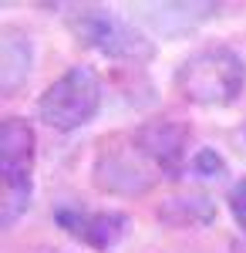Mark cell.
<instances>
[{
	"mask_svg": "<svg viewBox=\"0 0 246 253\" xmlns=\"http://www.w3.org/2000/svg\"><path fill=\"white\" fill-rule=\"evenodd\" d=\"M246 84V64L233 47H203L179 64L175 71V88L179 95L203 105V108H223L233 105Z\"/></svg>",
	"mask_w": 246,
	"mask_h": 253,
	"instance_id": "1",
	"label": "cell"
},
{
	"mask_svg": "<svg viewBox=\"0 0 246 253\" xmlns=\"http://www.w3.org/2000/svg\"><path fill=\"white\" fill-rule=\"evenodd\" d=\"M101 108V78L88 64H71L38 98V118L54 132H78Z\"/></svg>",
	"mask_w": 246,
	"mask_h": 253,
	"instance_id": "2",
	"label": "cell"
},
{
	"mask_svg": "<svg viewBox=\"0 0 246 253\" xmlns=\"http://www.w3.org/2000/svg\"><path fill=\"white\" fill-rule=\"evenodd\" d=\"M68 31L84 47L115 61H149L152 41L128 20L115 17L105 7H75L68 14Z\"/></svg>",
	"mask_w": 246,
	"mask_h": 253,
	"instance_id": "3",
	"label": "cell"
},
{
	"mask_svg": "<svg viewBox=\"0 0 246 253\" xmlns=\"http://www.w3.org/2000/svg\"><path fill=\"white\" fill-rule=\"evenodd\" d=\"M159 169L138 149L135 135L105 138L91 166V182L108 196H142L159 182Z\"/></svg>",
	"mask_w": 246,
	"mask_h": 253,
	"instance_id": "4",
	"label": "cell"
},
{
	"mask_svg": "<svg viewBox=\"0 0 246 253\" xmlns=\"http://www.w3.org/2000/svg\"><path fill=\"white\" fill-rule=\"evenodd\" d=\"M54 223L68 236H75L81 243H88L91 250H112L115 243L128 230V216L118 210H81L75 203H61L54 206Z\"/></svg>",
	"mask_w": 246,
	"mask_h": 253,
	"instance_id": "5",
	"label": "cell"
},
{
	"mask_svg": "<svg viewBox=\"0 0 246 253\" xmlns=\"http://www.w3.org/2000/svg\"><path fill=\"white\" fill-rule=\"evenodd\" d=\"M138 149L149 156V162L162 175H175L186 169V145H189V128L175 118H152L138 132H132Z\"/></svg>",
	"mask_w": 246,
	"mask_h": 253,
	"instance_id": "6",
	"label": "cell"
},
{
	"mask_svg": "<svg viewBox=\"0 0 246 253\" xmlns=\"http://www.w3.org/2000/svg\"><path fill=\"white\" fill-rule=\"evenodd\" d=\"M34 128L10 115L0 125V175L3 186H34Z\"/></svg>",
	"mask_w": 246,
	"mask_h": 253,
	"instance_id": "7",
	"label": "cell"
},
{
	"mask_svg": "<svg viewBox=\"0 0 246 253\" xmlns=\"http://www.w3.org/2000/svg\"><path fill=\"white\" fill-rule=\"evenodd\" d=\"M31 68H34L31 34L20 27H3L0 31V95H17L20 84L31 78Z\"/></svg>",
	"mask_w": 246,
	"mask_h": 253,
	"instance_id": "8",
	"label": "cell"
},
{
	"mask_svg": "<svg viewBox=\"0 0 246 253\" xmlns=\"http://www.w3.org/2000/svg\"><path fill=\"white\" fill-rule=\"evenodd\" d=\"M145 24L162 34H182L196 24L219 14V3H145Z\"/></svg>",
	"mask_w": 246,
	"mask_h": 253,
	"instance_id": "9",
	"label": "cell"
},
{
	"mask_svg": "<svg viewBox=\"0 0 246 253\" xmlns=\"http://www.w3.org/2000/svg\"><path fill=\"white\" fill-rule=\"evenodd\" d=\"M155 216L165 223V226H175V230H186V226H209L216 219V203L203 193H189V196H172L165 199Z\"/></svg>",
	"mask_w": 246,
	"mask_h": 253,
	"instance_id": "10",
	"label": "cell"
},
{
	"mask_svg": "<svg viewBox=\"0 0 246 253\" xmlns=\"http://www.w3.org/2000/svg\"><path fill=\"white\" fill-rule=\"evenodd\" d=\"M189 172L196 175V179H223L229 169H226V159L219 156L216 149H199V152L189 159Z\"/></svg>",
	"mask_w": 246,
	"mask_h": 253,
	"instance_id": "11",
	"label": "cell"
},
{
	"mask_svg": "<svg viewBox=\"0 0 246 253\" xmlns=\"http://www.w3.org/2000/svg\"><path fill=\"white\" fill-rule=\"evenodd\" d=\"M226 203H229V213H233V219H236V226L246 233V179L233 182V189H229Z\"/></svg>",
	"mask_w": 246,
	"mask_h": 253,
	"instance_id": "12",
	"label": "cell"
},
{
	"mask_svg": "<svg viewBox=\"0 0 246 253\" xmlns=\"http://www.w3.org/2000/svg\"><path fill=\"white\" fill-rule=\"evenodd\" d=\"M243 138H246V122H243Z\"/></svg>",
	"mask_w": 246,
	"mask_h": 253,
	"instance_id": "13",
	"label": "cell"
}]
</instances>
